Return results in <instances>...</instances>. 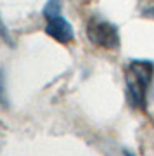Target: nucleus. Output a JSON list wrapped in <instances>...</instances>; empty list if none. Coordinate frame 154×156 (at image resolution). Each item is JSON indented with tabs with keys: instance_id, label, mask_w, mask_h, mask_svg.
<instances>
[{
	"instance_id": "6",
	"label": "nucleus",
	"mask_w": 154,
	"mask_h": 156,
	"mask_svg": "<svg viewBox=\"0 0 154 156\" xmlns=\"http://www.w3.org/2000/svg\"><path fill=\"white\" fill-rule=\"evenodd\" d=\"M0 102H7V97H5V89H4V76H2V71H0Z\"/></svg>"
},
{
	"instance_id": "7",
	"label": "nucleus",
	"mask_w": 154,
	"mask_h": 156,
	"mask_svg": "<svg viewBox=\"0 0 154 156\" xmlns=\"http://www.w3.org/2000/svg\"><path fill=\"white\" fill-rule=\"evenodd\" d=\"M125 156H135V154H132L130 151H125Z\"/></svg>"
},
{
	"instance_id": "3",
	"label": "nucleus",
	"mask_w": 154,
	"mask_h": 156,
	"mask_svg": "<svg viewBox=\"0 0 154 156\" xmlns=\"http://www.w3.org/2000/svg\"><path fill=\"white\" fill-rule=\"evenodd\" d=\"M87 37L97 47L102 49H118L120 47V33L113 23L92 17L87 24Z\"/></svg>"
},
{
	"instance_id": "5",
	"label": "nucleus",
	"mask_w": 154,
	"mask_h": 156,
	"mask_svg": "<svg viewBox=\"0 0 154 156\" xmlns=\"http://www.w3.org/2000/svg\"><path fill=\"white\" fill-rule=\"evenodd\" d=\"M0 37L5 40L7 44H12L11 37H9V30H7V26L4 24V21H2V19H0Z\"/></svg>"
},
{
	"instance_id": "1",
	"label": "nucleus",
	"mask_w": 154,
	"mask_h": 156,
	"mask_svg": "<svg viewBox=\"0 0 154 156\" xmlns=\"http://www.w3.org/2000/svg\"><path fill=\"white\" fill-rule=\"evenodd\" d=\"M154 76V62L147 59H133L125 69L128 102L135 109H147V90Z\"/></svg>"
},
{
	"instance_id": "2",
	"label": "nucleus",
	"mask_w": 154,
	"mask_h": 156,
	"mask_svg": "<svg viewBox=\"0 0 154 156\" xmlns=\"http://www.w3.org/2000/svg\"><path fill=\"white\" fill-rule=\"evenodd\" d=\"M45 33L57 40L59 44H69L75 38V30L61 14V0H49L44 9Z\"/></svg>"
},
{
	"instance_id": "4",
	"label": "nucleus",
	"mask_w": 154,
	"mask_h": 156,
	"mask_svg": "<svg viewBox=\"0 0 154 156\" xmlns=\"http://www.w3.org/2000/svg\"><path fill=\"white\" fill-rule=\"evenodd\" d=\"M140 14L144 17H152L154 19V0H142Z\"/></svg>"
}]
</instances>
